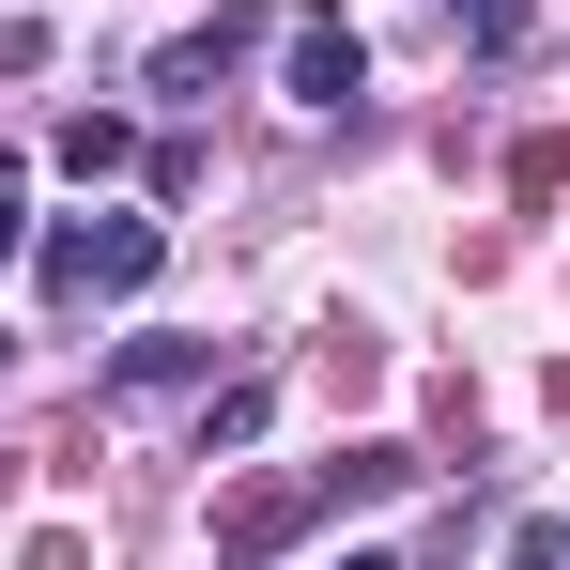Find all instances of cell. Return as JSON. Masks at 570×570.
I'll list each match as a JSON object with an SVG mask.
<instances>
[{"label": "cell", "mask_w": 570, "mask_h": 570, "mask_svg": "<svg viewBox=\"0 0 570 570\" xmlns=\"http://www.w3.org/2000/svg\"><path fill=\"white\" fill-rule=\"evenodd\" d=\"M155 263H170V216H62V232H47V293H62V308L155 293Z\"/></svg>", "instance_id": "1"}, {"label": "cell", "mask_w": 570, "mask_h": 570, "mask_svg": "<svg viewBox=\"0 0 570 570\" xmlns=\"http://www.w3.org/2000/svg\"><path fill=\"white\" fill-rule=\"evenodd\" d=\"M278 62H293V108H355V94H371V47H355L340 16H293Z\"/></svg>", "instance_id": "2"}, {"label": "cell", "mask_w": 570, "mask_h": 570, "mask_svg": "<svg viewBox=\"0 0 570 570\" xmlns=\"http://www.w3.org/2000/svg\"><path fill=\"white\" fill-rule=\"evenodd\" d=\"M247 47H263V16H232V0H216L200 31H170V47H155V94H170V108H186V94H216Z\"/></svg>", "instance_id": "3"}, {"label": "cell", "mask_w": 570, "mask_h": 570, "mask_svg": "<svg viewBox=\"0 0 570 570\" xmlns=\"http://www.w3.org/2000/svg\"><path fill=\"white\" fill-rule=\"evenodd\" d=\"M308 509H324V478H263V493H216V556H278Z\"/></svg>", "instance_id": "4"}, {"label": "cell", "mask_w": 570, "mask_h": 570, "mask_svg": "<svg viewBox=\"0 0 570 570\" xmlns=\"http://www.w3.org/2000/svg\"><path fill=\"white\" fill-rule=\"evenodd\" d=\"M263 416H278V385H263V371H247V385H216V401H200V463L263 448Z\"/></svg>", "instance_id": "5"}, {"label": "cell", "mask_w": 570, "mask_h": 570, "mask_svg": "<svg viewBox=\"0 0 570 570\" xmlns=\"http://www.w3.org/2000/svg\"><path fill=\"white\" fill-rule=\"evenodd\" d=\"M47 155H62V170H78V186H108V170H124V155H139V124H124V108H78V124H62V139H47Z\"/></svg>", "instance_id": "6"}, {"label": "cell", "mask_w": 570, "mask_h": 570, "mask_svg": "<svg viewBox=\"0 0 570 570\" xmlns=\"http://www.w3.org/2000/svg\"><path fill=\"white\" fill-rule=\"evenodd\" d=\"M216 371V340H124V355H108V385H200Z\"/></svg>", "instance_id": "7"}, {"label": "cell", "mask_w": 570, "mask_h": 570, "mask_svg": "<svg viewBox=\"0 0 570 570\" xmlns=\"http://www.w3.org/2000/svg\"><path fill=\"white\" fill-rule=\"evenodd\" d=\"M524 16L540 0H463V47H524Z\"/></svg>", "instance_id": "8"}, {"label": "cell", "mask_w": 570, "mask_h": 570, "mask_svg": "<svg viewBox=\"0 0 570 570\" xmlns=\"http://www.w3.org/2000/svg\"><path fill=\"white\" fill-rule=\"evenodd\" d=\"M16 247H31V216H16V170H0V263H16Z\"/></svg>", "instance_id": "9"}, {"label": "cell", "mask_w": 570, "mask_h": 570, "mask_svg": "<svg viewBox=\"0 0 570 570\" xmlns=\"http://www.w3.org/2000/svg\"><path fill=\"white\" fill-rule=\"evenodd\" d=\"M340 570H401V556H340Z\"/></svg>", "instance_id": "10"}, {"label": "cell", "mask_w": 570, "mask_h": 570, "mask_svg": "<svg viewBox=\"0 0 570 570\" xmlns=\"http://www.w3.org/2000/svg\"><path fill=\"white\" fill-rule=\"evenodd\" d=\"M0 355H16V340H0Z\"/></svg>", "instance_id": "11"}]
</instances>
